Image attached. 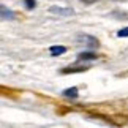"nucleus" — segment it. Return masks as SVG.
I'll return each instance as SVG.
<instances>
[{"instance_id": "obj_1", "label": "nucleus", "mask_w": 128, "mask_h": 128, "mask_svg": "<svg viewBox=\"0 0 128 128\" xmlns=\"http://www.w3.org/2000/svg\"><path fill=\"white\" fill-rule=\"evenodd\" d=\"M86 70H88V65H73V66L63 68L62 73L63 74H66V73H81V71H86Z\"/></svg>"}, {"instance_id": "obj_2", "label": "nucleus", "mask_w": 128, "mask_h": 128, "mask_svg": "<svg viewBox=\"0 0 128 128\" xmlns=\"http://www.w3.org/2000/svg\"><path fill=\"white\" fill-rule=\"evenodd\" d=\"M51 13H54V14H65V16H70V14H73V10H70V8L52 6V8H51Z\"/></svg>"}, {"instance_id": "obj_3", "label": "nucleus", "mask_w": 128, "mask_h": 128, "mask_svg": "<svg viewBox=\"0 0 128 128\" xmlns=\"http://www.w3.org/2000/svg\"><path fill=\"white\" fill-rule=\"evenodd\" d=\"M66 52V48L65 46H52L49 49V54L51 56H62V54Z\"/></svg>"}, {"instance_id": "obj_4", "label": "nucleus", "mask_w": 128, "mask_h": 128, "mask_svg": "<svg viewBox=\"0 0 128 128\" xmlns=\"http://www.w3.org/2000/svg\"><path fill=\"white\" fill-rule=\"evenodd\" d=\"M78 58H79V60H95L96 58V54H93V52H82V54H79V56H78Z\"/></svg>"}, {"instance_id": "obj_5", "label": "nucleus", "mask_w": 128, "mask_h": 128, "mask_svg": "<svg viewBox=\"0 0 128 128\" xmlns=\"http://www.w3.org/2000/svg\"><path fill=\"white\" fill-rule=\"evenodd\" d=\"M63 96H68V98H78V87L66 88V90L63 92Z\"/></svg>"}, {"instance_id": "obj_6", "label": "nucleus", "mask_w": 128, "mask_h": 128, "mask_svg": "<svg viewBox=\"0 0 128 128\" xmlns=\"http://www.w3.org/2000/svg\"><path fill=\"white\" fill-rule=\"evenodd\" d=\"M13 19V13L10 11V10H6L5 6H2V19Z\"/></svg>"}, {"instance_id": "obj_7", "label": "nucleus", "mask_w": 128, "mask_h": 128, "mask_svg": "<svg viewBox=\"0 0 128 128\" xmlns=\"http://www.w3.org/2000/svg\"><path fill=\"white\" fill-rule=\"evenodd\" d=\"M117 36H120V38H126V36H128V27H125V28H122V30L117 32Z\"/></svg>"}, {"instance_id": "obj_8", "label": "nucleus", "mask_w": 128, "mask_h": 128, "mask_svg": "<svg viewBox=\"0 0 128 128\" xmlns=\"http://www.w3.org/2000/svg\"><path fill=\"white\" fill-rule=\"evenodd\" d=\"M26 5H27V8L28 10H32V8H35V0H26Z\"/></svg>"}, {"instance_id": "obj_9", "label": "nucleus", "mask_w": 128, "mask_h": 128, "mask_svg": "<svg viewBox=\"0 0 128 128\" xmlns=\"http://www.w3.org/2000/svg\"><path fill=\"white\" fill-rule=\"evenodd\" d=\"M82 2H87V3H92V2H95V0H82Z\"/></svg>"}]
</instances>
